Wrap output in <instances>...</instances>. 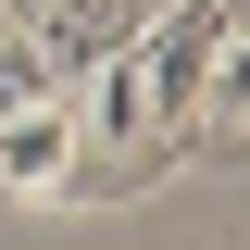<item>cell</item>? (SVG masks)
<instances>
[{"label":"cell","mask_w":250,"mask_h":250,"mask_svg":"<svg viewBox=\"0 0 250 250\" xmlns=\"http://www.w3.org/2000/svg\"><path fill=\"white\" fill-rule=\"evenodd\" d=\"M75 150H88V125H75V100H62V88H38V100L0 113V188H13V200H50Z\"/></svg>","instance_id":"obj_1"},{"label":"cell","mask_w":250,"mask_h":250,"mask_svg":"<svg viewBox=\"0 0 250 250\" xmlns=\"http://www.w3.org/2000/svg\"><path fill=\"white\" fill-rule=\"evenodd\" d=\"M200 125H213V138H250V13L225 25L213 75H200Z\"/></svg>","instance_id":"obj_2"}]
</instances>
